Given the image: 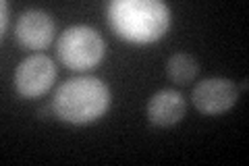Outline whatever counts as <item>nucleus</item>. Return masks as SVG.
Listing matches in <instances>:
<instances>
[{"instance_id": "1", "label": "nucleus", "mask_w": 249, "mask_h": 166, "mask_svg": "<svg viewBox=\"0 0 249 166\" xmlns=\"http://www.w3.org/2000/svg\"><path fill=\"white\" fill-rule=\"evenodd\" d=\"M106 19L116 36L133 44H152L170 27V11L160 0H112Z\"/></svg>"}, {"instance_id": "2", "label": "nucleus", "mask_w": 249, "mask_h": 166, "mask_svg": "<svg viewBox=\"0 0 249 166\" xmlns=\"http://www.w3.org/2000/svg\"><path fill=\"white\" fill-rule=\"evenodd\" d=\"M110 108V90L98 77H75L54 93L52 110L65 123L85 125L106 114Z\"/></svg>"}, {"instance_id": "3", "label": "nucleus", "mask_w": 249, "mask_h": 166, "mask_svg": "<svg viewBox=\"0 0 249 166\" xmlns=\"http://www.w3.org/2000/svg\"><path fill=\"white\" fill-rule=\"evenodd\" d=\"M58 60L71 71L93 69L106 54L104 37L89 25H71L58 37Z\"/></svg>"}, {"instance_id": "4", "label": "nucleus", "mask_w": 249, "mask_h": 166, "mask_svg": "<svg viewBox=\"0 0 249 166\" xmlns=\"http://www.w3.org/2000/svg\"><path fill=\"white\" fill-rule=\"evenodd\" d=\"M56 81V65L46 54H31L15 71V88L23 98H37Z\"/></svg>"}, {"instance_id": "5", "label": "nucleus", "mask_w": 249, "mask_h": 166, "mask_svg": "<svg viewBox=\"0 0 249 166\" xmlns=\"http://www.w3.org/2000/svg\"><path fill=\"white\" fill-rule=\"evenodd\" d=\"M239 88L235 81L224 77L204 79L193 88L191 100L199 112L204 114H222L237 104Z\"/></svg>"}, {"instance_id": "6", "label": "nucleus", "mask_w": 249, "mask_h": 166, "mask_svg": "<svg viewBox=\"0 0 249 166\" xmlns=\"http://www.w3.org/2000/svg\"><path fill=\"white\" fill-rule=\"evenodd\" d=\"M56 34L54 19L46 11L40 9H29L19 17L15 36L19 42L29 50H44Z\"/></svg>"}, {"instance_id": "7", "label": "nucleus", "mask_w": 249, "mask_h": 166, "mask_svg": "<svg viewBox=\"0 0 249 166\" xmlns=\"http://www.w3.org/2000/svg\"><path fill=\"white\" fill-rule=\"evenodd\" d=\"M185 98L177 90H160L147 102V118L156 127H173L185 116Z\"/></svg>"}, {"instance_id": "8", "label": "nucleus", "mask_w": 249, "mask_h": 166, "mask_svg": "<svg viewBox=\"0 0 249 166\" xmlns=\"http://www.w3.org/2000/svg\"><path fill=\"white\" fill-rule=\"evenodd\" d=\"M166 71H168V77L173 79L175 83H189L196 79L199 65L197 60L191 56V54H185V52H178L173 54L166 62Z\"/></svg>"}, {"instance_id": "9", "label": "nucleus", "mask_w": 249, "mask_h": 166, "mask_svg": "<svg viewBox=\"0 0 249 166\" xmlns=\"http://www.w3.org/2000/svg\"><path fill=\"white\" fill-rule=\"evenodd\" d=\"M0 9H2V17H0V31L2 34H6V27H9V13H11V6L6 0H2L0 2Z\"/></svg>"}]
</instances>
